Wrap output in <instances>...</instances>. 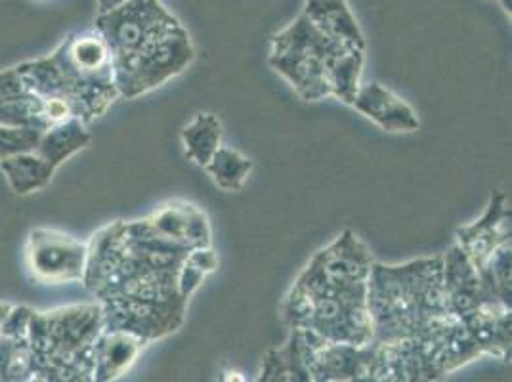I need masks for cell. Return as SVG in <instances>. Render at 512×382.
<instances>
[{
    "mask_svg": "<svg viewBox=\"0 0 512 382\" xmlns=\"http://www.w3.org/2000/svg\"><path fill=\"white\" fill-rule=\"evenodd\" d=\"M350 107L390 134L415 132L421 127L417 111L390 88L379 83L360 85Z\"/></svg>",
    "mask_w": 512,
    "mask_h": 382,
    "instance_id": "obj_10",
    "label": "cell"
},
{
    "mask_svg": "<svg viewBox=\"0 0 512 382\" xmlns=\"http://www.w3.org/2000/svg\"><path fill=\"white\" fill-rule=\"evenodd\" d=\"M442 260L451 316L463 325L482 356L507 360L511 356V304L480 279L457 245L442 255Z\"/></svg>",
    "mask_w": 512,
    "mask_h": 382,
    "instance_id": "obj_6",
    "label": "cell"
},
{
    "mask_svg": "<svg viewBox=\"0 0 512 382\" xmlns=\"http://www.w3.org/2000/svg\"><path fill=\"white\" fill-rule=\"evenodd\" d=\"M146 344L148 342L125 331L104 329L94 344L92 381L109 382L121 377Z\"/></svg>",
    "mask_w": 512,
    "mask_h": 382,
    "instance_id": "obj_12",
    "label": "cell"
},
{
    "mask_svg": "<svg viewBox=\"0 0 512 382\" xmlns=\"http://www.w3.org/2000/svg\"><path fill=\"white\" fill-rule=\"evenodd\" d=\"M2 170L8 174V180L14 190L18 193H29L44 188L56 167H52L41 155L33 151L2 159Z\"/></svg>",
    "mask_w": 512,
    "mask_h": 382,
    "instance_id": "obj_15",
    "label": "cell"
},
{
    "mask_svg": "<svg viewBox=\"0 0 512 382\" xmlns=\"http://www.w3.org/2000/svg\"><path fill=\"white\" fill-rule=\"evenodd\" d=\"M373 339L400 344L423 339L453 319L444 287L442 256L404 264L377 262L367 283Z\"/></svg>",
    "mask_w": 512,
    "mask_h": 382,
    "instance_id": "obj_4",
    "label": "cell"
},
{
    "mask_svg": "<svg viewBox=\"0 0 512 382\" xmlns=\"http://www.w3.org/2000/svg\"><path fill=\"white\" fill-rule=\"evenodd\" d=\"M501 2V6H503V10L511 16V0H499Z\"/></svg>",
    "mask_w": 512,
    "mask_h": 382,
    "instance_id": "obj_21",
    "label": "cell"
},
{
    "mask_svg": "<svg viewBox=\"0 0 512 382\" xmlns=\"http://www.w3.org/2000/svg\"><path fill=\"white\" fill-rule=\"evenodd\" d=\"M41 138L43 132L35 128L0 127V159L37 151Z\"/></svg>",
    "mask_w": 512,
    "mask_h": 382,
    "instance_id": "obj_18",
    "label": "cell"
},
{
    "mask_svg": "<svg viewBox=\"0 0 512 382\" xmlns=\"http://www.w3.org/2000/svg\"><path fill=\"white\" fill-rule=\"evenodd\" d=\"M308 344V365L314 382H409L402 342L369 340L354 346L327 342L308 333Z\"/></svg>",
    "mask_w": 512,
    "mask_h": 382,
    "instance_id": "obj_7",
    "label": "cell"
},
{
    "mask_svg": "<svg viewBox=\"0 0 512 382\" xmlns=\"http://www.w3.org/2000/svg\"><path fill=\"white\" fill-rule=\"evenodd\" d=\"M268 62L304 102L335 98L352 106L362 85L365 50L327 37L300 14L272 37Z\"/></svg>",
    "mask_w": 512,
    "mask_h": 382,
    "instance_id": "obj_5",
    "label": "cell"
},
{
    "mask_svg": "<svg viewBox=\"0 0 512 382\" xmlns=\"http://www.w3.org/2000/svg\"><path fill=\"white\" fill-rule=\"evenodd\" d=\"M86 258L88 247L69 235L39 230L29 237V268L33 276L46 283L81 281L85 277Z\"/></svg>",
    "mask_w": 512,
    "mask_h": 382,
    "instance_id": "obj_9",
    "label": "cell"
},
{
    "mask_svg": "<svg viewBox=\"0 0 512 382\" xmlns=\"http://www.w3.org/2000/svg\"><path fill=\"white\" fill-rule=\"evenodd\" d=\"M457 247L480 276L497 253L511 247V207L501 190H491L488 207L476 222L457 230Z\"/></svg>",
    "mask_w": 512,
    "mask_h": 382,
    "instance_id": "obj_8",
    "label": "cell"
},
{
    "mask_svg": "<svg viewBox=\"0 0 512 382\" xmlns=\"http://www.w3.org/2000/svg\"><path fill=\"white\" fill-rule=\"evenodd\" d=\"M308 333L291 329L289 339L268 350L256 382H314L308 365Z\"/></svg>",
    "mask_w": 512,
    "mask_h": 382,
    "instance_id": "obj_11",
    "label": "cell"
},
{
    "mask_svg": "<svg viewBox=\"0 0 512 382\" xmlns=\"http://www.w3.org/2000/svg\"><path fill=\"white\" fill-rule=\"evenodd\" d=\"M182 144L188 159L197 167H207L214 153L222 148L224 127L214 113H197L192 121L182 128Z\"/></svg>",
    "mask_w": 512,
    "mask_h": 382,
    "instance_id": "obj_14",
    "label": "cell"
},
{
    "mask_svg": "<svg viewBox=\"0 0 512 382\" xmlns=\"http://www.w3.org/2000/svg\"><path fill=\"white\" fill-rule=\"evenodd\" d=\"M127 0H98V16L100 14H107L119 6H123Z\"/></svg>",
    "mask_w": 512,
    "mask_h": 382,
    "instance_id": "obj_19",
    "label": "cell"
},
{
    "mask_svg": "<svg viewBox=\"0 0 512 382\" xmlns=\"http://www.w3.org/2000/svg\"><path fill=\"white\" fill-rule=\"evenodd\" d=\"M192 251L161 232L150 216L119 220L94 235L83 281L100 298L104 329L144 342L176 333L188 310L180 272Z\"/></svg>",
    "mask_w": 512,
    "mask_h": 382,
    "instance_id": "obj_1",
    "label": "cell"
},
{
    "mask_svg": "<svg viewBox=\"0 0 512 382\" xmlns=\"http://www.w3.org/2000/svg\"><path fill=\"white\" fill-rule=\"evenodd\" d=\"M218 382H245V377H243L239 371L228 369V371H224V373L220 375V381Z\"/></svg>",
    "mask_w": 512,
    "mask_h": 382,
    "instance_id": "obj_20",
    "label": "cell"
},
{
    "mask_svg": "<svg viewBox=\"0 0 512 382\" xmlns=\"http://www.w3.org/2000/svg\"><path fill=\"white\" fill-rule=\"evenodd\" d=\"M96 29L111 52L117 92L128 100L165 85L195 60L188 31L161 0H127L100 14Z\"/></svg>",
    "mask_w": 512,
    "mask_h": 382,
    "instance_id": "obj_3",
    "label": "cell"
},
{
    "mask_svg": "<svg viewBox=\"0 0 512 382\" xmlns=\"http://www.w3.org/2000/svg\"><path fill=\"white\" fill-rule=\"evenodd\" d=\"M375 256L352 230L320 249L281 304V318L335 344L362 346L373 339L367 283Z\"/></svg>",
    "mask_w": 512,
    "mask_h": 382,
    "instance_id": "obj_2",
    "label": "cell"
},
{
    "mask_svg": "<svg viewBox=\"0 0 512 382\" xmlns=\"http://www.w3.org/2000/svg\"><path fill=\"white\" fill-rule=\"evenodd\" d=\"M218 264H220V260L214 253L213 247L193 249L192 253L186 256L182 272H180L182 295L190 300L195 295V291L203 285V281L218 270Z\"/></svg>",
    "mask_w": 512,
    "mask_h": 382,
    "instance_id": "obj_17",
    "label": "cell"
},
{
    "mask_svg": "<svg viewBox=\"0 0 512 382\" xmlns=\"http://www.w3.org/2000/svg\"><path fill=\"white\" fill-rule=\"evenodd\" d=\"M302 14L327 37L365 50V37L348 0H304Z\"/></svg>",
    "mask_w": 512,
    "mask_h": 382,
    "instance_id": "obj_13",
    "label": "cell"
},
{
    "mask_svg": "<svg viewBox=\"0 0 512 382\" xmlns=\"http://www.w3.org/2000/svg\"><path fill=\"white\" fill-rule=\"evenodd\" d=\"M253 167V161L245 157L241 151L222 146L214 153L205 170L220 190L239 191L243 190Z\"/></svg>",
    "mask_w": 512,
    "mask_h": 382,
    "instance_id": "obj_16",
    "label": "cell"
}]
</instances>
